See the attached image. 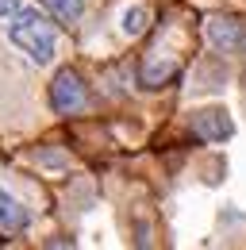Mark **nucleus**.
Segmentation results:
<instances>
[{
    "mask_svg": "<svg viewBox=\"0 0 246 250\" xmlns=\"http://www.w3.org/2000/svg\"><path fill=\"white\" fill-rule=\"evenodd\" d=\"M27 227V208L8 192V188H0V231L4 235H16V231H23Z\"/></svg>",
    "mask_w": 246,
    "mask_h": 250,
    "instance_id": "423d86ee",
    "label": "nucleus"
},
{
    "mask_svg": "<svg viewBox=\"0 0 246 250\" xmlns=\"http://www.w3.org/2000/svg\"><path fill=\"white\" fill-rule=\"evenodd\" d=\"M192 135L204 139V143H223V139L235 135V124L223 108H204V112L192 116Z\"/></svg>",
    "mask_w": 246,
    "mask_h": 250,
    "instance_id": "20e7f679",
    "label": "nucleus"
},
{
    "mask_svg": "<svg viewBox=\"0 0 246 250\" xmlns=\"http://www.w3.org/2000/svg\"><path fill=\"white\" fill-rule=\"evenodd\" d=\"M20 4H23V0H0V20H8V16L20 8Z\"/></svg>",
    "mask_w": 246,
    "mask_h": 250,
    "instance_id": "1a4fd4ad",
    "label": "nucleus"
},
{
    "mask_svg": "<svg viewBox=\"0 0 246 250\" xmlns=\"http://www.w3.org/2000/svg\"><path fill=\"white\" fill-rule=\"evenodd\" d=\"M146 27H150V12H146L143 4H127L120 12V31L127 35V39H139Z\"/></svg>",
    "mask_w": 246,
    "mask_h": 250,
    "instance_id": "0eeeda50",
    "label": "nucleus"
},
{
    "mask_svg": "<svg viewBox=\"0 0 246 250\" xmlns=\"http://www.w3.org/2000/svg\"><path fill=\"white\" fill-rule=\"evenodd\" d=\"M208 39H212L215 50L235 54V50L246 46V23L231 20V16H212V20H208Z\"/></svg>",
    "mask_w": 246,
    "mask_h": 250,
    "instance_id": "7ed1b4c3",
    "label": "nucleus"
},
{
    "mask_svg": "<svg viewBox=\"0 0 246 250\" xmlns=\"http://www.w3.org/2000/svg\"><path fill=\"white\" fill-rule=\"evenodd\" d=\"M173 73H177V58H162V50H154V54H146V58H143L139 81H143L146 89H162Z\"/></svg>",
    "mask_w": 246,
    "mask_h": 250,
    "instance_id": "39448f33",
    "label": "nucleus"
},
{
    "mask_svg": "<svg viewBox=\"0 0 246 250\" xmlns=\"http://www.w3.org/2000/svg\"><path fill=\"white\" fill-rule=\"evenodd\" d=\"M8 42L20 54H27L35 65H50L54 54H58V27L42 8H23L20 4L8 16Z\"/></svg>",
    "mask_w": 246,
    "mask_h": 250,
    "instance_id": "f257e3e1",
    "label": "nucleus"
},
{
    "mask_svg": "<svg viewBox=\"0 0 246 250\" xmlns=\"http://www.w3.org/2000/svg\"><path fill=\"white\" fill-rule=\"evenodd\" d=\"M50 8H54V16H58L62 23H77L81 20V12H85V4L81 0H46Z\"/></svg>",
    "mask_w": 246,
    "mask_h": 250,
    "instance_id": "6e6552de",
    "label": "nucleus"
},
{
    "mask_svg": "<svg viewBox=\"0 0 246 250\" xmlns=\"http://www.w3.org/2000/svg\"><path fill=\"white\" fill-rule=\"evenodd\" d=\"M89 104V89H85V81L65 65L54 73V81H50V108L58 112V116H73V112H81Z\"/></svg>",
    "mask_w": 246,
    "mask_h": 250,
    "instance_id": "f03ea898",
    "label": "nucleus"
}]
</instances>
